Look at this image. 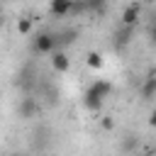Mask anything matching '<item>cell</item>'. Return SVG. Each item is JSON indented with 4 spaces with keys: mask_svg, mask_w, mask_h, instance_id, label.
Wrapping results in <instances>:
<instances>
[{
    "mask_svg": "<svg viewBox=\"0 0 156 156\" xmlns=\"http://www.w3.org/2000/svg\"><path fill=\"white\" fill-rule=\"evenodd\" d=\"M132 37H134V27H129V24H122L117 32H115V49H124V46H129V41H132Z\"/></svg>",
    "mask_w": 156,
    "mask_h": 156,
    "instance_id": "cell-3",
    "label": "cell"
},
{
    "mask_svg": "<svg viewBox=\"0 0 156 156\" xmlns=\"http://www.w3.org/2000/svg\"><path fill=\"white\" fill-rule=\"evenodd\" d=\"M102 127H105V129H112V127H115V119H112V117H102Z\"/></svg>",
    "mask_w": 156,
    "mask_h": 156,
    "instance_id": "cell-15",
    "label": "cell"
},
{
    "mask_svg": "<svg viewBox=\"0 0 156 156\" xmlns=\"http://www.w3.org/2000/svg\"><path fill=\"white\" fill-rule=\"evenodd\" d=\"M136 146H139V136H136V134H124V136H122V151H124V154L136 151Z\"/></svg>",
    "mask_w": 156,
    "mask_h": 156,
    "instance_id": "cell-11",
    "label": "cell"
},
{
    "mask_svg": "<svg viewBox=\"0 0 156 156\" xmlns=\"http://www.w3.org/2000/svg\"><path fill=\"white\" fill-rule=\"evenodd\" d=\"M139 15H141V5H139V2L127 5V7H124V12H122V24L134 27V24H136V20H139Z\"/></svg>",
    "mask_w": 156,
    "mask_h": 156,
    "instance_id": "cell-4",
    "label": "cell"
},
{
    "mask_svg": "<svg viewBox=\"0 0 156 156\" xmlns=\"http://www.w3.org/2000/svg\"><path fill=\"white\" fill-rule=\"evenodd\" d=\"M88 66L90 68H102V54L100 51H90L88 54Z\"/></svg>",
    "mask_w": 156,
    "mask_h": 156,
    "instance_id": "cell-13",
    "label": "cell"
},
{
    "mask_svg": "<svg viewBox=\"0 0 156 156\" xmlns=\"http://www.w3.org/2000/svg\"><path fill=\"white\" fill-rule=\"evenodd\" d=\"M29 29H32V20H29V17H22V20L17 22V32H20V34H29Z\"/></svg>",
    "mask_w": 156,
    "mask_h": 156,
    "instance_id": "cell-14",
    "label": "cell"
},
{
    "mask_svg": "<svg viewBox=\"0 0 156 156\" xmlns=\"http://www.w3.org/2000/svg\"><path fill=\"white\" fill-rule=\"evenodd\" d=\"M90 88H93V90H95L100 98H107V95L112 93V83H110V80H102V78H98V80H95Z\"/></svg>",
    "mask_w": 156,
    "mask_h": 156,
    "instance_id": "cell-10",
    "label": "cell"
},
{
    "mask_svg": "<svg viewBox=\"0 0 156 156\" xmlns=\"http://www.w3.org/2000/svg\"><path fill=\"white\" fill-rule=\"evenodd\" d=\"M32 51H34V54H51V51H56V46H54V34H51V32H39V34L34 37V41H32Z\"/></svg>",
    "mask_w": 156,
    "mask_h": 156,
    "instance_id": "cell-1",
    "label": "cell"
},
{
    "mask_svg": "<svg viewBox=\"0 0 156 156\" xmlns=\"http://www.w3.org/2000/svg\"><path fill=\"white\" fill-rule=\"evenodd\" d=\"M10 156H22V154H10Z\"/></svg>",
    "mask_w": 156,
    "mask_h": 156,
    "instance_id": "cell-16",
    "label": "cell"
},
{
    "mask_svg": "<svg viewBox=\"0 0 156 156\" xmlns=\"http://www.w3.org/2000/svg\"><path fill=\"white\" fill-rule=\"evenodd\" d=\"M154 93H156V78H154V73H149L146 80H144V85H141V98L144 100H151Z\"/></svg>",
    "mask_w": 156,
    "mask_h": 156,
    "instance_id": "cell-9",
    "label": "cell"
},
{
    "mask_svg": "<svg viewBox=\"0 0 156 156\" xmlns=\"http://www.w3.org/2000/svg\"><path fill=\"white\" fill-rule=\"evenodd\" d=\"M76 37H78V32H76V29L58 32V34H54V46H56V49H63V46H66V44H71Z\"/></svg>",
    "mask_w": 156,
    "mask_h": 156,
    "instance_id": "cell-6",
    "label": "cell"
},
{
    "mask_svg": "<svg viewBox=\"0 0 156 156\" xmlns=\"http://www.w3.org/2000/svg\"><path fill=\"white\" fill-rule=\"evenodd\" d=\"M85 2V10H90V12H105V7H107V0H83Z\"/></svg>",
    "mask_w": 156,
    "mask_h": 156,
    "instance_id": "cell-12",
    "label": "cell"
},
{
    "mask_svg": "<svg viewBox=\"0 0 156 156\" xmlns=\"http://www.w3.org/2000/svg\"><path fill=\"white\" fill-rule=\"evenodd\" d=\"M51 66H54V71H58V73H66V71H68V66H71V61H68V56H66V54L58 49V51H54Z\"/></svg>",
    "mask_w": 156,
    "mask_h": 156,
    "instance_id": "cell-7",
    "label": "cell"
},
{
    "mask_svg": "<svg viewBox=\"0 0 156 156\" xmlns=\"http://www.w3.org/2000/svg\"><path fill=\"white\" fill-rule=\"evenodd\" d=\"M49 10H51L54 17H63V15L71 12V0H51Z\"/></svg>",
    "mask_w": 156,
    "mask_h": 156,
    "instance_id": "cell-8",
    "label": "cell"
},
{
    "mask_svg": "<svg viewBox=\"0 0 156 156\" xmlns=\"http://www.w3.org/2000/svg\"><path fill=\"white\" fill-rule=\"evenodd\" d=\"M37 112H39V102H37L34 98H22V100H20V105H17V115H20L22 119H32Z\"/></svg>",
    "mask_w": 156,
    "mask_h": 156,
    "instance_id": "cell-2",
    "label": "cell"
},
{
    "mask_svg": "<svg viewBox=\"0 0 156 156\" xmlns=\"http://www.w3.org/2000/svg\"><path fill=\"white\" fill-rule=\"evenodd\" d=\"M102 100H105V98H100L93 88H88V90H85V98H83V105H85L90 112H98V110L102 107Z\"/></svg>",
    "mask_w": 156,
    "mask_h": 156,
    "instance_id": "cell-5",
    "label": "cell"
}]
</instances>
